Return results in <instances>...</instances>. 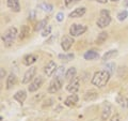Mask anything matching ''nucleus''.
Wrapping results in <instances>:
<instances>
[{
	"mask_svg": "<svg viewBox=\"0 0 128 121\" xmlns=\"http://www.w3.org/2000/svg\"><path fill=\"white\" fill-rule=\"evenodd\" d=\"M127 15H128V12L125 11V10H123L121 11L120 13L118 14V19L120 22H123V21H125V19L127 18Z\"/></svg>",
	"mask_w": 128,
	"mask_h": 121,
	"instance_id": "nucleus-28",
	"label": "nucleus"
},
{
	"mask_svg": "<svg viewBox=\"0 0 128 121\" xmlns=\"http://www.w3.org/2000/svg\"><path fill=\"white\" fill-rule=\"evenodd\" d=\"M97 98H98V94H97V92L94 91V90L88 91V92H86V94H84V100L86 101H94Z\"/></svg>",
	"mask_w": 128,
	"mask_h": 121,
	"instance_id": "nucleus-21",
	"label": "nucleus"
},
{
	"mask_svg": "<svg viewBox=\"0 0 128 121\" xmlns=\"http://www.w3.org/2000/svg\"><path fill=\"white\" fill-rule=\"evenodd\" d=\"M79 0H64V3H65V7H70L75 5L76 2H78Z\"/></svg>",
	"mask_w": 128,
	"mask_h": 121,
	"instance_id": "nucleus-32",
	"label": "nucleus"
},
{
	"mask_svg": "<svg viewBox=\"0 0 128 121\" xmlns=\"http://www.w3.org/2000/svg\"><path fill=\"white\" fill-rule=\"evenodd\" d=\"M79 88H80V78L75 76L66 86V90L70 92V93H76L79 90Z\"/></svg>",
	"mask_w": 128,
	"mask_h": 121,
	"instance_id": "nucleus-6",
	"label": "nucleus"
},
{
	"mask_svg": "<svg viewBox=\"0 0 128 121\" xmlns=\"http://www.w3.org/2000/svg\"><path fill=\"white\" fill-rule=\"evenodd\" d=\"M6 6L13 12H19L20 11V5L19 0H6Z\"/></svg>",
	"mask_w": 128,
	"mask_h": 121,
	"instance_id": "nucleus-13",
	"label": "nucleus"
},
{
	"mask_svg": "<svg viewBox=\"0 0 128 121\" xmlns=\"http://www.w3.org/2000/svg\"><path fill=\"white\" fill-rule=\"evenodd\" d=\"M107 38H108V33H107L106 31H102V33L98 34L97 40H96V43H97V44H102V43H105V41L107 40Z\"/></svg>",
	"mask_w": 128,
	"mask_h": 121,
	"instance_id": "nucleus-24",
	"label": "nucleus"
},
{
	"mask_svg": "<svg viewBox=\"0 0 128 121\" xmlns=\"http://www.w3.org/2000/svg\"><path fill=\"white\" fill-rule=\"evenodd\" d=\"M110 76H111V74L106 70H102V71L96 72V73L93 75V77H92V80H91L92 85H94L95 87H98V88L105 87L108 84V82H109Z\"/></svg>",
	"mask_w": 128,
	"mask_h": 121,
	"instance_id": "nucleus-1",
	"label": "nucleus"
},
{
	"mask_svg": "<svg viewBox=\"0 0 128 121\" xmlns=\"http://www.w3.org/2000/svg\"><path fill=\"white\" fill-rule=\"evenodd\" d=\"M29 34H30V28H29V26L24 25L22 27V30H20V33H19L18 38H19V40H24V39H26Z\"/></svg>",
	"mask_w": 128,
	"mask_h": 121,
	"instance_id": "nucleus-19",
	"label": "nucleus"
},
{
	"mask_svg": "<svg viewBox=\"0 0 128 121\" xmlns=\"http://www.w3.org/2000/svg\"><path fill=\"white\" fill-rule=\"evenodd\" d=\"M77 103H78V95L75 94V93H72L70 95H68L65 99V101H64V104L68 107H73Z\"/></svg>",
	"mask_w": 128,
	"mask_h": 121,
	"instance_id": "nucleus-12",
	"label": "nucleus"
},
{
	"mask_svg": "<svg viewBox=\"0 0 128 121\" xmlns=\"http://www.w3.org/2000/svg\"><path fill=\"white\" fill-rule=\"evenodd\" d=\"M76 73H77V71H76V68H70L68 70H67L66 72H65V79L66 80H70L73 79L75 76H76Z\"/></svg>",
	"mask_w": 128,
	"mask_h": 121,
	"instance_id": "nucleus-22",
	"label": "nucleus"
},
{
	"mask_svg": "<svg viewBox=\"0 0 128 121\" xmlns=\"http://www.w3.org/2000/svg\"><path fill=\"white\" fill-rule=\"evenodd\" d=\"M127 108H128V105H127Z\"/></svg>",
	"mask_w": 128,
	"mask_h": 121,
	"instance_id": "nucleus-39",
	"label": "nucleus"
},
{
	"mask_svg": "<svg viewBox=\"0 0 128 121\" xmlns=\"http://www.w3.org/2000/svg\"><path fill=\"white\" fill-rule=\"evenodd\" d=\"M38 60V57L36 56H34V55H32V54H30V55H27V56H25L24 57V59H22V63L25 64V66H27V67H30L31 64H33L35 61Z\"/></svg>",
	"mask_w": 128,
	"mask_h": 121,
	"instance_id": "nucleus-16",
	"label": "nucleus"
},
{
	"mask_svg": "<svg viewBox=\"0 0 128 121\" xmlns=\"http://www.w3.org/2000/svg\"><path fill=\"white\" fill-rule=\"evenodd\" d=\"M57 63L52 60H50L49 62H48L45 68H44V72H45V74L48 76V77H50V76H52V74L54 73L56 71H57Z\"/></svg>",
	"mask_w": 128,
	"mask_h": 121,
	"instance_id": "nucleus-10",
	"label": "nucleus"
},
{
	"mask_svg": "<svg viewBox=\"0 0 128 121\" xmlns=\"http://www.w3.org/2000/svg\"><path fill=\"white\" fill-rule=\"evenodd\" d=\"M114 69H115V64L114 63H108L107 66H106L105 70L109 72L110 74H112V73H113V71H114Z\"/></svg>",
	"mask_w": 128,
	"mask_h": 121,
	"instance_id": "nucleus-30",
	"label": "nucleus"
},
{
	"mask_svg": "<svg viewBox=\"0 0 128 121\" xmlns=\"http://www.w3.org/2000/svg\"><path fill=\"white\" fill-rule=\"evenodd\" d=\"M83 58H84L86 60H94V59L99 58V54L96 50L91 49V50L86 51L84 55H83Z\"/></svg>",
	"mask_w": 128,
	"mask_h": 121,
	"instance_id": "nucleus-17",
	"label": "nucleus"
},
{
	"mask_svg": "<svg viewBox=\"0 0 128 121\" xmlns=\"http://www.w3.org/2000/svg\"><path fill=\"white\" fill-rule=\"evenodd\" d=\"M59 59H61L62 61H70L74 59V54H60L59 55Z\"/></svg>",
	"mask_w": 128,
	"mask_h": 121,
	"instance_id": "nucleus-25",
	"label": "nucleus"
},
{
	"mask_svg": "<svg viewBox=\"0 0 128 121\" xmlns=\"http://www.w3.org/2000/svg\"><path fill=\"white\" fill-rule=\"evenodd\" d=\"M35 73H36V68L35 67H30V69H28L26 71L25 75H24V78H22V84H28L30 83L32 79H33Z\"/></svg>",
	"mask_w": 128,
	"mask_h": 121,
	"instance_id": "nucleus-8",
	"label": "nucleus"
},
{
	"mask_svg": "<svg viewBox=\"0 0 128 121\" xmlns=\"http://www.w3.org/2000/svg\"><path fill=\"white\" fill-rule=\"evenodd\" d=\"M16 82H17V77H16V75L13 74V73H11L9 75V77H8V79H6V89H11L12 87H14Z\"/></svg>",
	"mask_w": 128,
	"mask_h": 121,
	"instance_id": "nucleus-18",
	"label": "nucleus"
},
{
	"mask_svg": "<svg viewBox=\"0 0 128 121\" xmlns=\"http://www.w3.org/2000/svg\"><path fill=\"white\" fill-rule=\"evenodd\" d=\"M111 115V105L108 104L107 102L104 104V107H102V120H107L108 118L110 117Z\"/></svg>",
	"mask_w": 128,
	"mask_h": 121,
	"instance_id": "nucleus-14",
	"label": "nucleus"
},
{
	"mask_svg": "<svg viewBox=\"0 0 128 121\" xmlns=\"http://www.w3.org/2000/svg\"><path fill=\"white\" fill-rule=\"evenodd\" d=\"M86 26L81 25V24H73L70 28V34L72 37H79L86 31Z\"/></svg>",
	"mask_w": 128,
	"mask_h": 121,
	"instance_id": "nucleus-5",
	"label": "nucleus"
},
{
	"mask_svg": "<svg viewBox=\"0 0 128 121\" xmlns=\"http://www.w3.org/2000/svg\"><path fill=\"white\" fill-rule=\"evenodd\" d=\"M115 101H116V103H118L122 107H127V105H128V100L121 94H118L116 98H115Z\"/></svg>",
	"mask_w": 128,
	"mask_h": 121,
	"instance_id": "nucleus-23",
	"label": "nucleus"
},
{
	"mask_svg": "<svg viewBox=\"0 0 128 121\" xmlns=\"http://www.w3.org/2000/svg\"><path fill=\"white\" fill-rule=\"evenodd\" d=\"M128 6V0H125L124 1V7H127Z\"/></svg>",
	"mask_w": 128,
	"mask_h": 121,
	"instance_id": "nucleus-37",
	"label": "nucleus"
},
{
	"mask_svg": "<svg viewBox=\"0 0 128 121\" xmlns=\"http://www.w3.org/2000/svg\"><path fill=\"white\" fill-rule=\"evenodd\" d=\"M74 44V37H68V35H65V37L62 38L61 41V47L63 48L64 51H68L70 49V47L73 46Z\"/></svg>",
	"mask_w": 128,
	"mask_h": 121,
	"instance_id": "nucleus-7",
	"label": "nucleus"
},
{
	"mask_svg": "<svg viewBox=\"0 0 128 121\" xmlns=\"http://www.w3.org/2000/svg\"><path fill=\"white\" fill-rule=\"evenodd\" d=\"M43 82H44L43 77H42V76H38V77L35 78L32 83H30V86L28 87V90H29L30 92H34V91L38 90V88L42 87Z\"/></svg>",
	"mask_w": 128,
	"mask_h": 121,
	"instance_id": "nucleus-9",
	"label": "nucleus"
},
{
	"mask_svg": "<svg viewBox=\"0 0 128 121\" xmlns=\"http://www.w3.org/2000/svg\"><path fill=\"white\" fill-rule=\"evenodd\" d=\"M120 120H121V117H120L118 115L113 116L112 117V119H111V121H120Z\"/></svg>",
	"mask_w": 128,
	"mask_h": 121,
	"instance_id": "nucleus-34",
	"label": "nucleus"
},
{
	"mask_svg": "<svg viewBox=\"0 0 128 121\" xmlns=\"http://www.w3.org/2000/svg\"><path fill=\"white\" fill-rule=\"evenodd\" d=\"M50 32H51V26H46L45 28H44V30L42 31V35L43 37H48V35L50 34Z\"/></svg>",
	"mask_w": 128,
	"mask_h": 121,
	"instance_id": "nucleus-29",
	"label": "nucleus"
},
{
	"mask_svg": "<svg viewBox=\"0 0 128 121\" xmlns=\"http://www.w3.org/2000/svg\"><path fill=\"white\" fill-rule=\"evenodd\" d=\"M57 73H56V76H58V77H62L64 75V68L63 67H60L59 69H57Z\"/></svg>",
	"mask_w": 128,
	"mask_h": 121,
	"instance_id": "nucleus-31",
	"label": "nucleus"
},
{
	"mask_svg": "<svg viewBox=\"0 0 128 121\" xmlns=\"http://www.w3.org/2000/svg\"><path fill=\"white\" fill-rule=\"evenodd\" d=\"M14 99L17 101L18 103L22 104V103L26 101V99H27V92H26L25 90H18V91L14 94Z\"/></svg>",
	"mask_w": 128,
	"mask_h": 121,
	"instance_id": "nucleus-15",
	"label": "nucleus"
},
{
	"mask_svg": "<svg viewBox=\"0 0 128 121\" xmlns=\"http://www.w3.org/2000/svg\"><path fill=\"white\" fill-rule=\"evenodd\" d=\"M110 1H112V2H118V0H110Z\"/></svg>",
	"mask_w": 128,
	"mask_h": 121,
	"instance_id": "nucleus-38",
	"label": "nucleus"
},
{
	"mask_svg": "<svg viewBox=\"0 0 128 121\" xmlns=\"http://www.w3.org/2000/svg\"><path fill=\"white\" fill-rule=\"evenodd\" d=\"M118 50L116 49H112V50H109V51H107V53L102 56V61L104 62H106L107 60H109L111 58H114V57H116L118 56Z\"/></svg>",
	"mask_w": 128,
	"mask_h": 121,
	"instance_id": "nucleus-20",
	"label": "nucleus"
},
{
	"mask_svg": "<svg viewBox=\"0 0 128 121\" xmlns=\"http://www.w3.org/2000/svg\"><path fill=\"white\" fill-rule=\"evenodd\" d=\"M16 37H17V29L15 27H10L8 30H6L2 34V42L4 46L10 47L14 43Z\"/></svg>",
	"mask_w": 128,
	"mask_h": 121,
	"instance_id": "nucleus-2",
	"label": "nucleus"
},
{
	"mask_svg": "<svg viewBox=\"0 0 128 121\" xmlns=\"http://www.w3.org/2000/svg\"><path fill=\"white\" fill-rule=\"evenodd\" d=\"M63 86V78L62 77H56L51 80L49 86H48V92L49 93H56L57 91H59Z\"/></svg>",
	"mask_w": 128,
	"mask_h": 121,
	"instance_id": "nucleus-4",
	"label": "nucleus"
},
{
	"mask_svg": "<svg viewBox=\"0 0 128 121\" xmlns=\"http://www.w3.org/2000/svg\"><path fill=\"white\" fill-rule=\"evenodd\" d=\"M86 9L84 7L77 8V9H75L73 12H70L68 16L70 18H79V17H82V16L86 14Z\"/></svg>",
	"mask_w": 128,
	"mask_h": 121,
	"instance_id": "nucleus-11",
	"label": "nucleus"
},
{
	"mask_svg": "<svg viewBox=\"0 0 128 121\" xmlns=\"http://www.w3.org/2000/svg\"><path fill=\"white\" fill-rule=\"evenodd\" d=\"M40 8L43 10V11H45V12H50V11H52V6L49 5V3H46V2H43L40 5Z\"/></svg>",
	"mask_w": 128,
	"mask_h": 121,
	"instance_id": "nucleus-27",
	"label": "nucleus"
},
{
	"mask_svg": "<svg viewBox=\"0 0 128 121\" xmlns=\"http://www.w3.org/2000/svg\"><path fill=\"white\" fill-rule=\"evenodd\" d=\"M92 1H96L98 3H102V5H105V3H107L108 0H92Z\"/></svg>",
	"mask_w": 128,
	"mask_h": 121,
	"instance_id": "nucleus-36",
	"label": "nucleus"
},
{
	"mask_svg": "<svg viewBox=\"0 0 128 121\" xmlns=\"http://www.w3.org/2000/svg\"><path fill=\"white\" fill-rule=\"evenodd\" d=\"M47 23H48V18H45V19H43V21L38 22L36 27H35V31H38V30L44 29V28L47 26Z\"/></svg>",
	"mask_w": 128,
	"mask_h": 121,
	"instance_id": "nucleus-26",
	"label": "nucleus"
},
{
	"mask_svg": "<svg viewBox=\"0 0 128 121\" xmlns=\"http://www.w3.org/2000/svg\"><path fill=\"white\" fill-rule=\"evenodd\" d=\"M0 72H1V75H0V76H1V79H2L3 77H4V75H6V70L3 68H1V69H0Z\"/></svg>",
	"mask_w": 128,
	"mask_h": 121,
	"instance_id": "nucleus-35",
	"label": "nucleus"
},
{
	"mask_svg": "<svg viewBox=\"0 0 128 121\" xmlns=\"http://www.w3.org/2000/svg\"><path fill=\"white\" fill-rule=\"evenodd\" d=\"M56 18H57V21H58V22H62V21H63V18H64V14L62 13V12H60V13L57 14Z\"/></svg>",
	"mask_w": 128,
	"mask_h": 121,
	"instance_id": "nucleus-33",
	"label": "nucleus"
},
{
	"mask_svg": "<svg viewBox=\"0 0 128 121\" xmlns=\"http://www.w3.org/2000/svg\"><path fill=\"white\" fill-rule=\"evenodd\" d=\"M111 23V17H110V13L108 10H102L100 11V17L97 19V26L99 28H105L107 26H109Z\"/></svg>",
	"mask_w": 128,
	"mask_h": 121,
	"instance_id": "nucleus-3",
	"label": "nucleus"
}]
</instances>
